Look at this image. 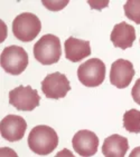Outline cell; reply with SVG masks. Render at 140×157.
I'll return each mask as SVG.
<instances>
[{"instance_id":"1","label":"cell","mask_w":140,"mask_h":157,"mask_svg":"<svg viewBox=\"0 0 140 157\" xmlns=\"http://www.w3.org/2000/svg\"><path fill=\"white\" fill-rule=\"evenodd\" d=\"M58 145V136L52 127L38 125L34 127L28 136V146L35 154L45 156L51 154Z\"/></svg>"},{"instance_id":"2","label":"cell","mask_w":140,"mask_h":157,"mask_svg":"<svg viewBox=\"0 0 140 157\" xmlns=\"http://www.w3.org/2000/svg\"><path fill=\"white\" fill-rule=\"evenodd\" d=\"M61 55V40L55 35H45L34 46V57L42 65L56 63Z\"/></svg>"},{"instance_id":"3","label":"cell","mask_w":140,"mask_h":157,"mask_svg":"<svg viewBox=\"0 0 140 157\" xmlns=\"http://www.w3.org/2000/svg\"><path fill=\"white\" fill-rule=\"evenodd\" d=\"M42 30V22L36 15L23 12L14 19L12 33L20 41L29 42L38 36Z\"/></svg>"},{"instance_id":"4","label":"cell","mask_w":140,"mask_h":157,"mask_svg":"<svg viewBox=\"0 0 140 157\" xmlns=\"http://www.w3.org/2000/svg\"><path fill=\"white\" fill-rule=\"evenodd\" d=\"M28 55L23 47L9 46L6 47L1 52L0 63L6 73L17 76L24 71L28 66Z\"/></svg>"},{"instance_id":"5","label":"cell","mask_w":140,"mask_h":157,"mask_svg":"<svg viewBox=\"0 0 140 157\" xmlns=\"http://www.w3.org/2000/svg\"><path fill=\"white\" fill-rule=\"evenodd\" d=\"M77 78L86 87H97L105 78V65L99 58H92L77 68Z\"/></svg>"},{"instance_id":"6","label":"cell","mask_w":140,"mask_h":157,"mask_svg":"<svg viewBox=\"0 0 140 157\" xmlns=\"http://www.w3.org/2000/svg\"><path fill=\"white\" fill-rule=\"evenodd\" d=\"M40 97L31 86H18L9 91V104L23 112H31L39 106Z\"/></svg>"},{"instance_id":"7","label":"cell","mask_w":140,"mask_h":157,"mask_svg":"<svg viewBox=\"0 0 140 157\" xmlns=\"http://www.w3.org/2000/svg\"><path fill=\"white\" fill-rule=\"evenodd\" d=\"M42 90L47 98L60 99L71 90V85L64 74L56 71L46 76L42 82Z\"/></svg>"},{"instance_id":"8","label":"cell","mask_w":140,"mask_h":157,"mask_svg":"<svg viewBox=\"0 0 140 157\" xmlns=\"http://www.w3.org/2000/svg\"><path fill=\"white\" fill-rule=\"evenodd\" d=\"M27 129V123L18 115H7L0 123V133L2 138L15 143L23 139Z\"/></svg>"},{"instance_id":"9","label":"cell","mask_w":140,"mask_h":157,"mask_svg":"<svg viewBox=\"0 0 140 157\" xmlns=\"http://www.w3.org/2000/svg\"><path fill=\"white\" fill-rule=\"evenodd\" d=\"M134 74L136 70L130 61L126 59H118L111 66L110 82L119 89H123L130 85Z\"/></svg>"},{"instance_id":"10","label":"cell","mask_w":140,"mask_h":157,"mask_svg":"<svg viewBox=\"0 0 140 157\" xmlns=\"http://www.w3.org/2000/svg\"><path fill=\"white\" fill-rule=\"evenodd\" d=\"M74 151L83 157L95 155L99 147V138L93 132L88 129L79 130L72 139Z\"/></svg>"},{"instance_id":"11","label":"cell","mask_w":140,"mask_h":157,"mask_svg":"<svg viewBox=\"0 0 140 157\" xmlns=\"http://www.w3.org/2000/svg\"><path fill=\"white\" fill-rule=\"evenodd\" d=\"M110 39L112 41L113 46L117 48L127 49L132 47L134 40H136V30L134 27L127 24L126 21H122L120 24L116 25L113 27Z\"/></svg>"},{"instance_id":"12","label":"cell","mask_w":140,"mask_h":157,"mask_svg":"<svg viewBox=\"0 0 140 157\" xmlns=\"http://www.w3.org/2000/svg\"><path fill=\"white\" fill-rule=\"evenodd\" d=\"M65 57L70 61L77 63L91 55V46L88 40H81L74 37L67 38L64 44Z\"/></svg>"},{"instance_id":"13","label":"cell","mask_w":140,"mask_h":157,"mask_svg":"<svg viewBox=\"0 0 140 157\" xmlns=\"http://www.w3.org/2000/svg\"><path fill=\"white\" fill-rule=\"evenodd\" d=\"M129 149L128 139L118 134L104 139L102 153L105 157H123Z\"/></svg>"},{"instance_id":"14","label":"cell","mask_w":140,"mask_h":157,"mask_svg":"<svg viewBox=\"0 0 140 157\" xmlns=\"http://www.w3.org/2000/svg\"><path fill=\"white\" fill-rule=\"evenodd\" d=\"M123 127L129 133H140V110L130 109L123 115Z\"/></svg>"},{"instance_id":"15","label":"cell","mask_w":140,"mask_h":157,"mask_svg":"<svg viewBox=\"0 0 140 157\" xmlns=\"http://www.w3.org/2000/svg\"><path fill=\"white\" fill-rule=\"evenodd\" d=\"M123 9L127 18L140 25V0H129L125 3Z\"/></svg>"},{"instance_id":"16","label":"cell","mask_w":140,"mask_h":157,"mask_svg":"<svg viewBox=\"0 0 140 157\" xmlns=\"http://www.w3.org/2000/svg\"><path fill=\"white\" fill-rule=\"evenodd\" d=\"M42 3L51 11H58L65 8L68 1H43Z\"/></svg>"},{"instance_id":"17","label":"cell","mask_w":140,"mask_h":157,"mask_svg":"<svg viewBox=\"0 0 140 157\" xmlns=\"http://www.w3.org/2000/svg\"><path fill=\"white\" fill-rule=\"evenodd\" d=\"M131 96L134 98V103H137L140 105V78L137 79V82L134 84L132 90H131Z\"/></svg>"},{"instance_id":"18","label":"cell","mask_w":140,"mask_h":157,"mask_svg":"<svg viewBox=\"0 0 140 157\" xmlns=\"http://www.w3.org/2000/svg\"><path fill=\"white\" fill-rule=\"evenodd\" d=\"M134 156L140 157V147H136L134 151L130 153V157H134Z\"/></svg>"}]
</instances>
